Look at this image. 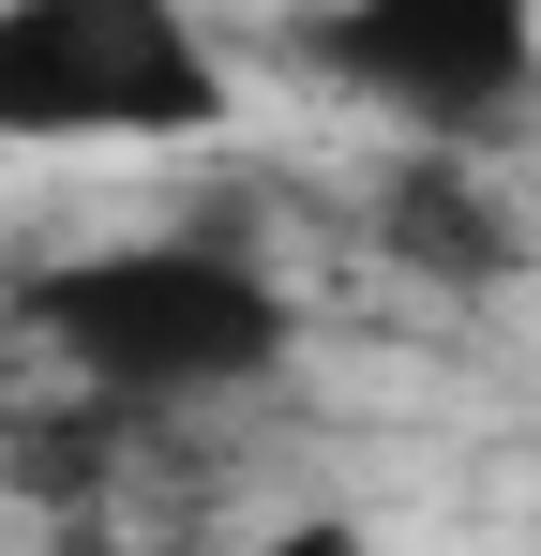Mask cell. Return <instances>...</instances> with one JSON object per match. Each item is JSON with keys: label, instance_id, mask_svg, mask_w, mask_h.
Returning a JSON list of instances; mask_svg holds the SVG:
<instances>
[{"label": "cell", "instance_id": "6da1fadb", "mask_svg": "<svg viewBox=\"0 0 541 556\" xmlns=\"http://www.w3.org/2000/svg\"><path fill=\"white\" fill-rule=\"evenodd\" d=\"M241 61L196 0H0V151H211Z\"/></svg>", "mask_w": 541, "mask_h": 556}, {"label": "cell", "instance_id": "3957f363", "mask_svg": "<svg viewBox=\"0 0 541 556\" xmlns=\"http://www.w3.org/2000/svg\"><path fill=\"white\" fill-rule=\"evenodd\" d=\"M301 61L406 121V151L496 166L512 136H541V0H331L301 15Z\"/></svg>", "mask_w": 541, "mask_h": 556}, {"label": "cell", "instance_id": "7a4b0ae2", "mask_svg": "<svg viewBox=\"0 0 541 556\" xmlns=\"http://www.w3.org/2000/svg\"><path fill=\"white\" fill-rule=\"evenodd\" d=\"M30 331L105 406H211L286 362V301L226 241H90L61 271H30Z\"/></svg>", "mask_w": 541, "mask_h": 556}, {"label": "cell", "instance_id": "277c9868", "mask_svg": "<svg viewBox=\"0 0 541 556\" xmlns=\"http://www.w3.org/2000/svg\"><path fill=\"white\" fill-rule=\"evenodd\" d=\"M226 556H376V542H361L347 511H286L270 542H226Z\"/></svg>", "mask_w": 541, "mask_h": 556}]
</instances>
